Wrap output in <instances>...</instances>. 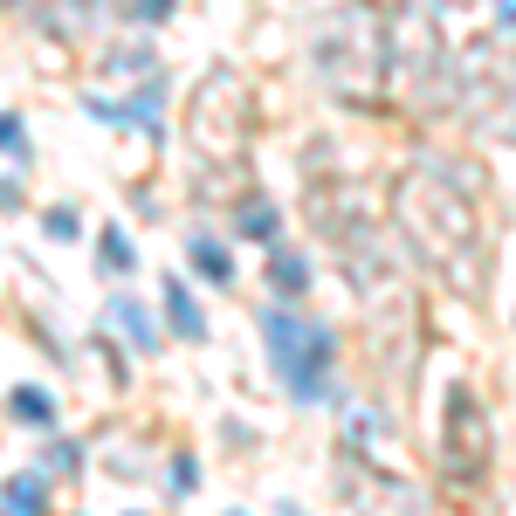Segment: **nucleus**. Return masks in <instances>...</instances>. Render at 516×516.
I'll return each instance as SVG.
<instances>
[{
  "label": "nucleus",
  "instance_id": "20e7f679",
  "mask_svg": "<svg viewBox=\"0 0 516 516\" xmlns=\"http://www.w3.org/2000/svg\"><path fill=\"white\" fill-rule=\"evenodd\" d=\"M276 289H303V262H283V255H276Z\"/></svg>",
  "mask_w": 516,
  "mask_h": 516
},
{
  "label": "nucleus",
  "instance_id": "f03ea898",
  "mask_svg": "<svg viewBox=\"0 0 516 516\" xmlns=\"http://www.w3.org/2000/svg\"><path fill=\"white\" fill-rule=\"evenodd\" d=\"M193 262H200V269H207L214 283H228V276H234V269H228V255H221L214 241H193Z\"/></svg>",
  "mask_w": 516,
  "mask_h": 516
},
{
  "label": "nucleus",
  "instance_id": "7ed1b4c3",
  "mask_svg": "<svg viewBox=\"0 0 516 516\" xmlns=\"http://www.w3.org/2000/svg\"><path fill=\"white\" fill-rule=\"evenodd\" d=\"M172 317H179V331H186V338H200V317H193V303H186V289H172Z\"/></svg>",
  "mask_w": 516,
  "mask_h": 516
},
{
  "label": "nucleus",
  "instance_id": "f257e3e1",
  "mask_svg": "<svg viewBox=\"0 0 516 516\" xmlns=\"http://www.w3.org/2000/svg\"><path fill=\"white\" fill-rule=\"evenodd\" d=\"M269 351H276V365H283L289 393L296 400H317L324 393V365H331V331H317V324H296V317H269Z\"/></svg>",
  "mask_w": 516,
  "mask_h": 516
},
{
  "label": "nucleus",
  "instance_id": "39448f33",
  "mask_svg": "<svg viewBox=\"0 0 516 516\" xmlns=\"http://www.w3.org/2000/svg\"><path fill=\"white\" fill-rule=\"evenodd\" d=\"M145 14H166V0H145Z\"/></svg>",
  "mask_w": 516,
  "mask_h": 516
}]
</instances>
